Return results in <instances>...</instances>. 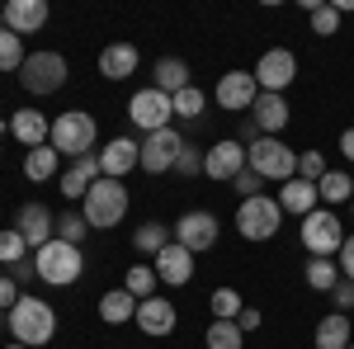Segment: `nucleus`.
I'll use <instances>...</instances> for the list:
<instances>
[{"mask_svg":"<svg viewBox=\"0 0 354 349\" xmlns=\"http://www.w3.org/2000/svg\"><path fill=\"white\" fill-rule=\"evenodd\" d=\"M85 236H90V222H85V213H62L57 217V241H66V245H81Z\"/></svg>","mask_w":354,"mask_h":349,"instance_id":"obj_35","label":"nucleus"},{"mask_svg":"<svg viewBox=\"0 0 354 349\" xmlns=\"http://www.w3.org/2000/svg\"><path fill=\"white\" fill-rule=\"evenodd\" d=\"M279 222H283V208L270 194H255V198L236 203V232H241L245 241H270L274 232H279Z\"/></svg>","mask_w":354,"mask_h":349,"instance_id":"obj_6","label":"nucleus"},{"mask_svg":"<svg viewBox=\"0 0 354 349\" xmlns=\"http://www.w3.org/2000/svg\"><path fill=\"white\" fill-rule=\"evenodd\" d=\"M0 321H5V312H0Z\"/></svg>","mask_w":354,"mask_h":349,"instance_id":"obj_51","label":"nucleus"},{"mask_svg":"<svg viewBox=\"0 0 354 349\" xmlns=\"http://www.w3.org/2000/svg\"><path fill=\"white\" fill-rule=\"evenodd\" d=\"M175 170H180V175H203V151H198L194 142H185V151H180Z\"/></svg>","mask_w":354,"mask_h":349,"instance_id":"obj_41","label":"nucleus"},{"mask_svg":"<svg viewBox=\"0 0 354 349\" xmlns=\"http://www.w3.org/2000/svg\"><path fill=\"white\" fill-rule=\"evenodd\" d=\"M208 307H213V321H236L241 317V293L236 288H218Z\"/></svg>","mask_w":354,"mask_h":349,"instance_id":"obj_36","label":"nucleus"},{"mask_svg":"<svg viewBox=\"0 0 354 349\" xmlns=\"http://www.w3.org/2000/svg\"><path fill=\"white\" fill-rule=\"evenodd\" d=\"M19 85L28 95H57L66 85V57L62 53H28L19 66Z\"/></svg>","mask_w":354,"mask_h":349,"instance_id":"obj_7","label":"nucleus"},{"mask_svg":"<svg viewBox=\"0 0 354 349\" xmlns=\"http://www.w3.org/2000/svg\"><path fill=\"white\" fill-rule=\"evenodd\" d=\"M345 349H354V345H345Z\"/></svg>","mask_w":354,"mask_h":349,"instance_id":"obj_52","label":"nucleus"},{"mask_svg":"<svg viewBox=\"0 0 354 349\" xmlns=\"http://www.w3.org/2000/svg\"><path fill=\"white\" fill-rule=\"evenodd\" d=\"M255 81L265 95H283L288 85L298 81V57L288 53V48H270V53L255 62Z\"/></svg>","mask_w":354,"mask_h":349,"instance_id":"obj_11","label":"nucleus"},{"mask_svg":"<svg viewBox=\"0 0 354 349\" xmlns=\"http://www.w3.org/2000/svg\"><path fill=\"white\" fill-rule=\"evenodd\" d=\"M180 151H185V137L175 133V128L147 133L142 137V170H147V175H165V170H175Z\"/></svg>","mask_w":354,"mask_h":349,"instance_id":"obj_12","label":"nucleus"},{"mask_svg":"<svg viewBox=\"0 0 354 349\" xmlns=\"http://www.w3.org/2000/svg\"><path fill=\"white\" fill-rule=\"evenodd\" d=\"M95 180H104V175H100V156H81V161H71L62 170V194H66L71 203H81Z\"/></svg>","mask_w":354,"mask_h":349,"instance_id":"obj_21","label":"nucleus"},{"mask_svg":"<svg viewBox=\"0 0 354 349\" xmlns=\"http://www.w3.org/2000/svg\"><path fill=\"white\" fill-rule=\"evenodd\" d=\"M0 24L10 28V33H38V28L48 24V0H10L5 10H0Z\"/></svg>","mask_w":354,"mask_h":349,"instance_id":"obj_19","label":"nucleus"},{"mask_svg":"<svg viewBox=\"0 0 354 349\" xmlns=\"http://www.w3.org/2000/svg\"><path fill=\"white\" fill-rule=\"evenodd\" d=\"M15 232H19L33 250H43V245L57 236V217L48 213L43 203H24V208H19V217H15Z\"/></svg>","mask_w":354,"mask_h":349,"instance_id":"obj_18","label":"nucleus"},{"mask_svg":"<svg viewBox=\"0 0 354 349\" xmlns=\"http://www.w3.org/2000/svg\"><path fill=\"white\" fill-rule=\"evenodd\" d=\"M302 245H307V255H340V245H345V227H340V217L330 213V208H317V213L302 217L298 227Z\"/></svg>","mask_w":354,"mask_h":349,"instance_id":"obj_8","label":"nucleus"},{"mask_svg":"<svg viewBox=\"0 0 354 349\" xmlns=\"http://www.w3.org/2000/svg\"><path fill=\"white\" fill-rule=\"evenodd\" d=\"M170 241H175V232H170L165 222H147V227H137V236H133V245L142 250V255H151V260H156Z\"/></svg>","mask_w":354,"mask_h":349,"instance_id":"obj_30","label":"nucleus"},{"mask_svg":"<svg viewBox=\"0 0 354 349\" xmlns=\"http://www.w3.org/2000/svg\"><path fill=\"white\" fill-rule=\"evenodd\" d=\"M57 161H62V156L53 151V142H48V147H33V151L24 156V175L43 185V180H53V175H57Z\"/></svg>","mask_w":354,"mask_h":349,"instance_id":"obj_31","label":"nucleus"},{"mask_svg":"<svg viewBox=\"0 0 354 349\" xmlns=\"http://www.w3.org/2000/svg\"><path fill=\"white\" fill-rule=\"evenodd\" d=\"M19 297H24V293H19V283H15L10 274H0V312H10Z\"/></svg>","mask_w":354,"mask_h":349,"instance_id":"obj_44","label":"nucleus"},{"mask_svg":"<svg viewBox=\"0 0 354 349\" xmlns=\"http://www.w3.org/2000/svg\"><path fill=\"white\" fill-rule=\"evenodd\" d=\"M322 175H326V156L322 151H298V180L322 185Z\"/></svg>","mask_w":354,"mask_h":349,"instance_id":"obj_38","label":"nucleus"},{"mask_svg":"<svg viewBox=\"0 0 354 349\" xmlns=\"http://www.w3.org/2000/svg\"><path fill=\"white\" fill-rule=\"evenodd\" d=\"M335 28H340V10H335V5H317V10H312V33H317V38H330Z\"/></svg>","mask_w":354,"mask_h":349,"instance_id":"obj_40","label":"nucleus"},{"mask_svg":"<svg viewBox=\"0 0 354 349\" xmlns=\"http://www.w3.org/2000/svg\"><path fill=\"white\" fill-rule=\"evenodd\" d=\"M345 345H354L350 340V317H345V312L322 317V321H317V349H345Z\"/></svg>","mask_w":354,"mask_h":349,"instance_id":"obj_27","label":"nucleus"},{"mask_svg":"<svg viewBox=\"0 0 354 349\" xmlns=\"http://www.w3.org/2000/svg\"><path fill=\"white\" fill-rule=\"evenodd\" d=\"M24 57H28L24 53V38L0 24V71H19V66H24Z\"/></svg>","mask_w":354,"mask_h":349,"instance_id":"obj_34","label":"nucleus"},{"mask_svg":"<svg viewBox=\"0 0 354 349\" xmlns=\"http://www.w3.org/2000/svg\"><path fill=\"white\" fill-rule=\"evenodd\" d=\"M170 232H175V241L185 245L189 255H203V250L218 245V217L213 213H185Z\"/></svg>","mask_w":354,"mask_h":349,"instance_id":"obj_13","label":"nucleus"},{"mask_svg":"<svg viewBox=\"0 0 354 349\" xmlns=\"http://www.w3.org/2000/svg\"><path fill=\"white\" fill-rule=\"evenodd\" d=\"M213 100H218L227 113H250L255 109V100H260V81H255V71H227L218 81V90H213Z\"/></svg>","mask_w":354,"mask_h":349,"instance_id":"obj_10","label":"nucleus"},{"mask_svg":"<svg viewBox=\"0 0 354 349\" xmlns=\"http://www.w3.org/2000/svg\"><path fill=\"white\" fill-rule=\"evenodd\" d=\"M203 104H208V100H203L198 85H189V90L175 95V113H180V118H203Z\"/></svg>","mask_w":354,"mask_h":349,"instance_id":"obj_39","label":"nucleus"},{"mask_svg":"<svg viewBox=\"0 0 354 349\" xmlns=\"http://www.w3.org/2000/svg\"><path fill=\"white\" fill-rule=\"evenodd\" d=\"M10 133H15V142H24L28 151H33V147H48V137H53V123H48V113H38V109H15V118H10Z\"/></svg>","mask_w":354,"mask_h":349,"instance_id":"obj_20","label":"nucleus"},{"mask_svg":"<svg viewBox=\"0 0 354 349\" xmlns=\"http://www.w3.org/2000/svg\"><path fill=\"white\" fill-rule=\"evenodd\" d=\"M5 133H10V123H5V118H0V137H5Z\"/></svg>","mask_w":354,"mask_h":349,"instance_id":"obj_49","label":"nucleus"},{"mask_svg":"<svg viewBox=\"0 0 354 349\" xmlns=\"http://www.w3.org/2000/svg\"><path fill=\"white\" fill-rule=\"evenodd\" d=\"M24 255H28V241L15 232V227H5V232H0V265L10 269V265H19Z\"/></svg>","mask_w":354,"mask_h":349,"instance_id":"obj_37","label":"nucleus"},{"mask_svg":"<svg viewBox=\"0 0 354 349\" xmlns=\"http://www.w3.org/2000/svg\"><path fill=\"white\" fill-rule=\"evenodd\" d=\"M302 279H307V288L312 293H330L345 274H340V260H326V255H307V265H302Z\"/></svg>","mask_w":354,"mask_h":349,"instance_id":"obj_25","label":"nucleus"},{"mask_svg":"<svg viewBox=\"0 0 354 349\" xmlns=\"http://www.w3.org/2000/svg\"><path fill=\"white\" fill-rule=\"evenodd\" d=\"M203 340H208V349H241L245 345V330L236 321H213Z\"/></svg>","mask_w":354,"mask_h":349,"instance_id":"obj_33","label":"nucleus"},{"mask_svg":"<svg viewBox=\"0 0 354 349\" xmlns=\"http://www.w3.org/2000/svg\"><path fill=\"white\" fill-rule=\"evenodd\" d=\"M340 274L354 279V236H345V245H340Z\"/></svg>","mask_w":354,"mask_h":349,"instance_id":"obj_45","label":"nucleus"},{"mask_svg":"<svg viewBox=\"0 0 354 349\" xmlns=\"http://www.w3.org/2000/svg\"><path fill=\"white\" fill-rule=\"evenodd\" d=\"M241 170H245V147L236 142V137L213 142V147L203 151V175H208V180H227V185H232Z\"/></svg>","mask_w":354,"mask_h":349,"instance_id":"obj_14","label":"nucleus"},{"mask_svg":"<svg viewBox=\"0 0 354 349\" xmlns=\"http://www.w3.org/2000/svg\"><path fill=\"white\" fill-rule=\"evenodd\" d=\"M330 302H335V312H350L354 307V279H340V283L330 288Z\"/></svg>","mask_w":354,"mask_h":349,"instance_id":"obj_42","label":"nucleus"},{"mask_svg":"<svg viewBox=\"0 0 354 349\" xmlns=\"http://www.w3.org/2000/svg\"><path fill=\"white\" fill-rule=\"evenodd\" d=\"M10 279H15V283H28V279H38L33 260H19V265H10Z\"/></svg>","mask_w":354,"mask_h":349,"instance_id":"obj_46","label":"nucleus"},{"mask_svg":"<svg viewBox=\"0 0 354 349\" xmlns=\"http://www.w3.org/2000/svg\"><path fill=\"white\" fill-rule=\"evenodd\" d=\"M156 283H161V279H156V269H151V265H133V269H128V279H123V288H128L137 302L156 297Z\"/></svg>","mask_w":354,"mask_h":349,"instance_id":"obj_32","label":"nucleus"},{"mask_svg":"<svg viewBox=\"0 0 354 349\" xmlns=\"http://www.w3.org/2000/svg\"><path fill=\"white\" fill-rule=\"evenodd\" d=\"M137 62H142V57H137L133 43H109V48L100 53V76H104V81H128L137 71Z\"/></svg>","mask_w":354,"mask_h":349,"instance_id":"obj_23","label":"nucleus"},{"mask_svg":"<svg viewBox=\"0 0 354 349\" xmlns=\"http://www.w3.org/2000/svg\"><path fill=\"white\" fill-rule=\"evenodd\" d=\"M260 321H265V317H260L255 307H241V317H236V326H241L245 335H250V330H260Z\"/></svg>","mask_w":354,"mask_h":349,"instance_id":"obj_47","label":"nucleus"},{"mask_svg":"<svg viewBox=\"0 0 354 349\" xmlns=\"http://www.w3.org/2000/svg\"><path fill=\"white\" fill-rule=\"evenodd\" d=\"M245 170H255L260 180H279V185H288V180L298 175V151L283 147L279 137H260V142L245 147Z\"/></svg>","mask_w":354,"mask_h":349,"instance_id":"obj_4","label":"nucleus"},{"mask_svg":"<svg viewBox=\"0 0 354 349\" xmlns=\"http://www.w3.org/2000/svg\"><path fill=\"white\" fill-rule=\"evenodd\" d=\"M128 170H142V142L113 137L109 147L100 151V175H104V180H123Z\"/></svg>","mask_w":354,"mask_h":349,"instance_id":"obj_16","label":"nucleus"},{"mask_svg":"<svg viewBox=\"0 0 354 349\" xmlns=\"http://www.w3.org/2000/svg\"><path fill=\"white\" fill-rule=\"evenodd\" d=\"M340 151H345V161H354V128L340 133Z\"/></svg>","mask_w":354,"mask_h":349,"instance_id":"obj_48","label":"nucleus"},{"mask_svg":"<svg viewBox=\"0 0 354 349\" xmlns=\"http://www.w3.org/2000/svg\"><path fill=\"white\" fill-rule=\"evenodd\" d=\"M81 213H85V222H90L95 232L118 227V222L128 217V189H123V180H95L90 194L81 198Z\"/></svg>","mask_w":354,"mask_h":349,"instance_id":"obj_3","label":"nucleus"},{"mask_svg":"<svg viewBox=\"0 0 354 349\" xmlns=\"http://www.w3.org/2000/svg\"><path fill=\"white\" fill-rule=\"evenodd\" d=\"M250 118H255V128H260L265 137H279L283 128H288V100L260 90V100H255V109H250Z\"/></svg>","mask_w":354,"mask_h":349,"instance_id":"obj_22","label":"nucleus"},{"mask_svg":"<svg viewBox=\"0 0 354 349\" xmlns=\"http://www.w3.org/2000/svg\"><path fill=\"white\" fill-rule=\"evenodd\" d=\"M128 118H133L142 133H161L170 128V118H175V100L156 90V85H147V90H137L133 100H128Z\"/></svg>","mask_w":354,"mask_h":349,"instance_id":"obj_9","label":"nucleus"},{"mask_svg":"<svg viewBox=\"0 0 354 349\" xmlns=\"http://www.w3.org/2000/svg\"><path fill=\"white\" fill-rule=\"evenodd\" d=\"M5 326H10V335H15V345H28V349H38V345H53V335H57V312L43 302V297H19L10 312H5Z\"/></svg>","mask_w":354,"mask_h":349,"instance_id":"obj_1","label":"nucleus"},{"mask_svg":"<svg viewBox=\"0 0 354 349\" xmlns=\"http://www.w3.org/2000/svg\"><path fill=\"white\" fill-rule=\"evenodd\" d=\"M33 269H38V279L43 283H53V288H71L76 279H81V245H66V241H48L43 250H33Z\"/></svg>","mask_w":354,"mask_h":349,"instance_id":"obj_5","label":"nucleus"},{"mask_svg":"<svg viewBox=\"0 0 354 349\" xmlns=\"http://www.w3.org/2000/svg\"><path fill=\"white\" fill-rule=\"evenodd\" d=\"M5 349H28V345H5Z\"/></svg>","mask_w":354,"mask_h":349,"instance_id":"obj_50","label":"nucleus"},{"mask_svg":"<svg viewBox=\"0 0 354 349\" xmlns=\"http://www.w3.org/2000/svg\"><path fill=\"white\" fill-rule=\"evenodd\" d=\"M100 317L109 326H123V321H133L137 317V297L128 293V288H113V293L100 297Z\"/></svg>","mask_w":354,"mask_h":349,"instance_id":"obj_28","label":"nucleus"},{"mask_svg":"<svg viewBox=\"0 0 354 349\" xmlns=\"http://www.w3.org/2000/svg\"><path fill=\"white\" fill-rule=\"evenodd\" d=\"M260 185H265V180H260V175H255V170H241V175H236V180H232V189H236V194H241V198H255V194H260Z\"/></svg>","mask_w":354,"mask_h":349,"instance_id":"obj_43","label":"nucleus"},{"mask_svg":"<svg viewBox=\"0 0 354 349\" xmlns=\"http://www.w3.org/2000/svg\"><path fill=\"white\" fill-rule=\"evenodd\" d=\"M151 76H156V90H165L170 100H175L180 90H189V85H194V81H189V66H185L180 57H161Z\"/></svg>","mask_w":354,"mask_h":349,"instance_id":"obj_26","label":"nucleus"},{"mask_svg":"<svg viewBox=\"0 0 354 349\" xmlns=\"http://www.w3.org/2000/svg\"><path fill=\"white\" fill-rule=\"evenodd\" d=\"M95 137H100V128H95V118L85 113V109H66V113H57L53 118V151L57 156H71V161H81V156H90L95 151Z\"/></svg>","mask_w":354,"mask_h":349,"instance_id":"obj_2","label":"nucleus"},{"mask_svg":"<svg viewBox=\"0 0 354 349\" xmlns=\"http://www.w3.org/2000/svg\"><path fill=\"white\" fill-rule=\"evenodd\" d=\"M317 185H307V180H288V185H279V208L283 213H293V217H307V213H317Z\"/></svg>","mask_w":354,"mask_h":349,"instance_id":"obj_24","label":"nucleus"},{"mask_svg":"<svg viewBox=\"0 0 354 349\" xmlns=\"http://www.w3.org/2000/svg\"><path fill=\"white\" fill-rule=\"evenodd\" d=\"M151 269H156V279H161L165 288H185V283L194 279V255L180 241H170L161 255L151 260Z\"/></svg>","mask_w":354,"mask_h":349,"instance_id":"obj_17","label":"nucleus"},{"mask_svg":"<svg viewBox=\"0 0 354 349\" xmlns=\"http://www.w3.org/2000/svg\"><path fill=\"white\" fill-rule=\"evenodd\" d=\"M0 10H5V5H0Z\"/></svg>","mask_w":354,"mask_h":349,"instance_id":"obj_53","label":"nucleus"},{"mask_svg":"<svg viewBox=\"0 0 354 349\" xmlns=\"http://www.w3.org/2000/svg\"><path fill=\"white\" fill-rule=\"evenodd\" d=\"M137 330L142 335H151V340H165L175 326H180V312H175V302H165V297H147V302H137Z\"/></svg>","mask_w":354,"mask_h":349,"instance_id":"obj_15","label":"nucleus"},{"mask_svg":"<svg viewBox=\"0 0 354 349\" xmlns=\"http://www.w3.org/2000/svg\"><path fill=\"white\" fill-rule=\"evenodd\" d=\"M317 198H322L326 208L350 203V198H354V180L345 175V170H326V175H322V185H317Z\"/></svg>","mask_w":354,"mask_h":349,"instance_id":"obj_29","label":"nucleus"}]
</instances>
